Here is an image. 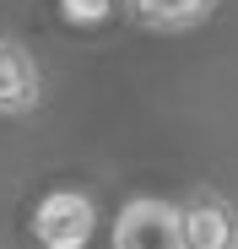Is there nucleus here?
Returning <instances> with one entry per match:
<instances>
[{"label":"nucleus","mask_w":238,"mask_h":249,"mask_svg":"<svg viewBox=\"0 0 238 249\" xmlns=\"http://www.w3.org/2000/svg\"><path fill=\"white\" fill-rule=\"evenodd\" d=\"M38 108V65L22 44L0 38V119H17Z\"/></svg>","instance_id":"7ed1b4c3"},{"label":"nucleus","mask_w":238,"mask_h":249,"mask_svg":"<svg viewBox=\"0 0 238 249\" xmlns=\"http://www.w3.org/2000/svg\"><path fill=\"white\" fill-rule=\"evenodd\" d=\"M108 238L119 249H179V244H189L184 238V212L168 206V200H130L114 217Z\"/></svg>","instance_id":"f03ea898"},{"label":"nucleus","mask_w":238,"mask_h":249,"mask_svg":"<svg viewBox=\"0 0 238 249\" xmlns=\"http://www.w3.org/2000/svg\"><path fill=\"white\" fill-rule=\"evenodd\" d=\"M184 238H189V249H233L238 244V212L217 195H195L184 206Z\"/></svg>","instance_id":"20e7f679"},{"label":"nucleus","mask_w":238,"mask_h":249,"mask_svg":"<svg viewBox=\"0 0 238 249\" xmlns=\"http://www.w3.org/2000/svg\"><path fill=\"white\" fill-rule=\"evenodd\" d=\"M92 228H98V206L82 190H54L33 212V238L49 249H82L92 238Z\"/></svg>","instance_id":"f257e3e1"},{"label":"nucleus","mask_w":238,"mask_h":249,"mask_svg":"<svg viewBox=\"0 0 238 249\" xmlns=\"http://www.w3.org/2000/svg\"><path fill=\"white\" fill-rule=\"evenodd\" d=\"M217 11V0H130V17L152 33H184V27H201Z\"/></svg>","instance_id":"39448f33"},{"label":"nucleus","mask_w":238,"mask_h":249,"mask_svg":"<svg viewBox=\"0 0 238 249\" xmlns=\"http://www.w3.org/2000/svg\"><path fill=\"white\" fill-rule=\"evenodd\" d=\"M60 17L70 27H103L114 17V0H60Z\"/></svg>","instance_id":"423d86ee"}]
</instances>
